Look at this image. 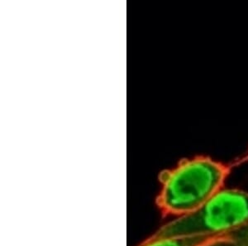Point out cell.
Listing matches in <instances>:
<instances>
[{"instance_id":"cell-1","label":"cell","mask_w":248,"mask_h":246,"mask_svg":"<svg viewBox=\"0 0 248 246\" xmlns=\"http://www.w3.org/2000/svg\"><path fill=\"white\" fill-rule=\"evenodd\" d=\"M229 173L225 164L209 157L184 159L160 174L156 206L165 215L191 214L222 189Z\"/></svg>"},{"instance_id":"cell-2","label":"cell","mask_w":248,"mask_h":246,"mask_svg":"<svg viewBox=\"0 0 248 246\" xmlns=\"http://www.w3.org/2000/svg\"><path fill=\"white\" fill-rule=\"evenodd\" d=\"M248 223V193L221 189L195 212L178 217L150 239L218 236Z\"/></svg>"},{"instance_id":"cell-3","label":"cell","mask_w":248,"mask_h":246,"mask_svg":"<svg viewBox=\"0 0 248 246\" xmlns=\"http://www.w3.org/2000/svg\"><path fill=\"white\" fill-rule=\"evenodd\" d=\"M215 236H189V237L150 239L139 246H199Z\"/></svg>"},{"instance_id":"cell-4","label":"cell","mask_w":248,"mask_h":246,"mask_svg":"<svg viewBox=\"0 0 248 246\" xmlns=\"http://www.w3.org/2000/svg\"><path fill=\"white\" fill-rule=\"evenodd\" d=\"M220 236L229 238L237 242L240 246H248V223Z\"/></svg>"},{"instance_id":"cell-5","label":"cell","mask_w":248,"mask_h":246,"mask_svg":"<svg viewBox=\"0 0 248 246\" xmlns=\"http://www.w3.org/2000/svg\"><path fill=\"white\" fill-rule=\"evenodd\" d=\"M199 246H240L237 242L223 236H215Z\"/></svg>"}]
</instances>
